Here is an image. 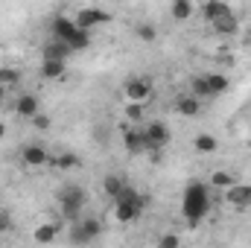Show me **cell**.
I'll return each mask as SVG.
<instances>
[{
	"instance_id": "obj_1",
	"label": "cell",
	"mask_w": 251,
	"mask_h": 248,
	"mask_svg": "<svg viewBox=\"0 0 251 248\" xmlns=\"http://www.w3.org/2000/svg\"><path fill=\"white\" fill-rule=\"evenodd\" d=\"M210 210V196H207V184L201 181H190L187 190H184V201H181V213L190 225L201 222Z\"/></svg>"
},
{
	"instance_id": "obj_2",
	"label": "cell",
	"mask_w": 251,
	"mask_h": 248,
	"mask_svg": "<svg viewBox=\"0 0 251 248\" xmlns=\"http://www.w3.org/2000/svg\"><path fill=\"white\" fill-rule=\"evenodd\" d=\"M114 201H117V204H114V219H117V222H134V219L140 216V210H143V196L128 184H126V190L114 198Z\"/></svg>"
},
{
	"instance_id": "obj_3",
	"label": "cell",
	"mask_w": 251,
	"mask_h": 248,
	"mask_svg": "<svg viewBox=\"0 0 251 248\" xmlns=\"http://www.w3.org/2000/svg\"><path fill=\"white\" fill-rule=\"evenodd\" d=\"M59 201H62V213L70 219V222H79V210L85 207V201H88V196H85V190L76 184H67L59 193Z\"/></svg>"
},
{
	"instance_id": "obj_4",
	"label": "cell",
	"mask_w": 251,
	"mask_h": 248,
	"mask_svg": "<svg viewBox=\"0 0 251 248\" xmlns=\"http://www.w3.org/2000/svg\"><path fill=\"white\" fill-rule=\"evenodd\" d=\"M102 234V225L100 219H79L70 225V243L73 246H88L91 240H97Z\"/></svg>"
},
{
	"instance_id": "obj_5",
	"label": "cell",
	"mask_w": 251,
	"mask_h": 248,
	"mask_svg": "<svg viewBox=\"0 0 251 248\" xmlns=\"http://www.w3.org/2000/svg\"><path fill=\"white\" fill-rule=\"evenodd\" d=\"M123 94L131 105H143L146 99H152V82L149 79H128L123 85Z\"/></svg>"
},
{
	"instance_id": "obj_6",
	"label": "cell",
	"mask_w": 251,
	"mask_h": 248,
	"mask_svg": "<svg viewBox=\"0 0 251 248\" xmlns=\"http://www.w3.org/2000/svg\"><path fill=\"white\" fill-rule=\"evenodd\" d=\"M111 21V12H105V9H79L76 12V18H73V24L79 26V29H91V26H97V24H108Z\"/></svg>"
},
{
	"instance_id": "obj_7",
	"label": "cell",
	"mask_w": 251,
	"mask_h": 248,
	"mask_svg": "<svg viewBox=\"0 0 251 248\" xmlns=\"http://www.w3.org/2000/svg\"><path fill=\"white\" fill-rule=\"evenodd\" d=\"M143 143H146V149H164L170 143V128L164 123H149L143 131Z\"/></svg>"
},
{
	"instance_id": "obj_8",
	"label": "cell",
	"mask_w": 251,
	"mask_h": 248,
	"mask_svg": "<svg viewBox=\"0 0 251 248\" xmlns=\"http://www.w3.org/2000/svg\"><path fill=\"white\" fill-rule=\"evenodd\" d=\"M76 32H79V26L73 24V18H56V21H53V35H56V41L70 44Z\"/></svg>"
},
{
	"instance_id": "obj_9",
	"label": "cell",
	"mask_w": 251,
	"mask_h": 248,
	"mask_svg": "<svg viewBox=\"0 0 251 248\" xmlns=\"http://www.w3.org/2000/svg\"><path fill=\"white\" fill-rule=\"evenodd\" d=\"M15 114L32 120V117L38 114V97H35V94H21L18 102H15Z\"/></svg>"
},
{
	"instance_id": "obj_10",
	"label": "cell",
	"mask_w": 251,
	"mask_h": 248,
	"mask_svg": "<svg viewBox=\"0 0 251 248\" xmlns=\"http://www.w3.org/2000/svg\"><path fill=\"white\" fill-rule=\"evenodd\" d=\"M228 201H231L237 210L251 207V184H234L228 190Z\"/></svg>"
},
{
	"instance_id": "obj_11",
	"label": "cell",
	"mask_w": 251,
	"mask_h": 248,
	"mask_svg": "<svg viewBox=\"0 0 251 248\" xmlns=\"http://www.w3.org/2000/svg\"><path fill=\"white\" fill-rule=\"evenodd\" d=\"M70 53H73V50H70L64 41H50V44L44 47V62H67Z\"/></svg>"
},
{
	"instance_id": "obj_12",
	"label": "cell",
	"mask_w": 251,
	"mask_h": 248,
	"mask_svg": "<svg viewBox=\"0 0 251 248\" xmlns=\"http://www.w3.org/2000/svg\"><path fill=\"white\" fill-rule=\"evenodd\" d=\"M176 111H178L181 117H196V114L201 111V102H199L193 94H184V97L176 99Z\"/></svg>"
},
{
	"instance_id": "obj_13",
	"label": "cell",
	"mask_w": 251,
	"mask_h": 248,
	"mask_svg": "<svg viewBox=\"0 0 251 248\" xmlns=\"http://www.w3.org/2000/svg\"><path fill=\"white\" fill-rule=\"evenodd\" d=\"M56 234H59V228H56L53 222H44V225H38V228L32 231V240H35L38 246H50V243H56Z\"/></svg>"
},
{
	"instance_id": "obj_14",
	"label": "cell",
	"mask_w": 251,
	"mask_h": 248,
	"mask_svg": "<svg viewBox=\"0 0 251 248\" xmlns=\"http://www.w3.org/2000/svg\"><path fill=\"white\" fill-rule=\"evenodd\" d=\"M47 161H50V158H47V152H44L41 146H32V143H29V146L24 149V164H26V167H44Z\"/></svg>"
},
{
	"instance_id": "obj_15",
	"label": "cell",
	"mask_w": 251,
	"mask_h": 248,
	"mask_svg": "<svg viewBox=\"0 0 251 248\" xmlns=\"http://www.w3.org/2000/svg\"><path fill=\"white\" fill-rule=\"evenodd\" d=\"M201 12H204V18L213 24V21H219V18H228V15H231V6H228V3H204Z\"/></svg>"
},
{
	"instance_id": "obj_16",
	"label": "cell",
	"mask_w": 251,
	"mask_h": 248,
	"mask_svg": "<svg viewBox=\"0 0 251 248\" xmlns=\"http://www.w3.org/2000/svg\"><path fill=\"white\" fill-rule=\"evenodd\" d=\"M204 79H207V88H210V94H213V97L225 94V91H228V85H231V82H228V76H222V73H210V76H204Z\"/></svg>"
},
{
	"instance_id": "obj_17",
	"label": "cell",
	"mask_w": 251,
	"mask_h": 248,
	"mask_svg": "<svg viewBox=\"0 0 251 248\" xmlns=\"http://www.w3.org/2000/svg\"><path fill=\"white\" fill-rule=\"evenodd\" d=\"M193 143H196V149H199V152H204V155H210V152H216V149H219V140H216L213 134H207V131H204V134H196V140H193Z\"/></svg>"
},
{
	"instance_id": "obj_18",
	"label": "cell",
	"mask_w": 251,
	"mask_h": 248,
	"mask_svg": "<svg viewBox=\"0 0 251 248\" xmlns=\"http://www.w3.org/2000/svg\"><path fill=\"white\" fill-rule=\"evenodd\" d=\"M102 190H105L111 198H117V196L126 190V181L120 178V175H105V178H102Z\"/></svg>"
},
{
	"instance_id": "obj_19",
	"label": "cell",
	"mask_w": 251,
	"mask_h": 248,
	"mask_svg": "<svg viewBox=\"0 0 251 248\" xmlns=\"http://www.w3.org/2000/svg\"><path fill=\"white\" fill-rule=\"evenodd\" d=\"M126 140V149L128 152H140V149H146V143H143V131H134V128H128L123 134Z\"/></svg>"
},
{
	"instance_id": "obj_20",
	"label": "cell",
	"mask_w": 251,
	"mask_h": 248,
	"mask_svg": "<svg viewBox=\"0 0 251 248\" xmlns=\"http://www.w3.org/2000/svg\"><path fill=\"white\" fill-rule=\"evenodd\" d=\"M50 164H53L56 170H76V167H79V155H73V152H64V155H56Z\"/></svg>"
},
{
	"instance_id": "obj_21",
	"label": "cell",
	"mask_w": 251,
	"mask_h": 248,
	"mask_svg": "<svg viewBox=\"0 0 251 248\" xmlns=\"http://www.w3.org/2000/svg\"><path fill=\"white\" fill-rule=\"evenodd\" d=\"M170 15H173L176 21H187L190 15H193V3H187V0H176L173 9H170Z\"/></svg>"
},
{
	"instance_id": "obj_22",
	"label": "cell",
	"mask_w": 251,
	"mask_h": 248,
	"mask_svg": "<svg viewBox=\"0 0 251 248\" xmlns=\"http://www.w3.org/2000/svg\"><path fill=\"white\" fill-rule=\"evenodd\" d=\"M213 29L222 32V35H234V32H237V18H234V15L219 18V21H213Z\"/></svg>"
},
{
	"instance_id": "obj_23",
	"label": "cell",
	"mask_w": 251,
	"mask_h": 248,
	"mask_svg": "<svg viewBox=\"0 0 251 248\" xmlns=\"http://www.w3.org/2000/svg\"><path fill=\"white\" fill-rule=\"evenodd\" d=\"M193 97H196V99H210V97H213L204 76H193Z\"/></svg>"
},
{
	"instance_id": "obj_24",
	"label": "cell",
	"mask_w": 251,
	"mask_h": 248,
	"mask_svg": "<svg viewBox=\"0 0 251 248\" xmlns=\"http://www.w3.org/2000/svg\"><path fill=\"white\" fill-rule=\"evenodd\" d=\"M64 73V62H44L41 64V76L44 79H59Z\"/></svg>"
},
{
	"instance_id": "obj_25",
	"label": "cell",
	"mask_w": 251,
	"mask_h": 248,
	"mask_svg": "<svg viewBox=\"0 0 251 248\" xmlns=\"http://www.w3.org/2000/svg\"><path fill=\"white\" fill-rule=\"evenodd\" d=\"M210 184H213V187H228V190H231L237 181H234V175H231V173H225V170H216V173L210 175Z\"/></svg>"
},
{
	"instance_id": "obj_26",
	"label": "cell",
	"mask_w": 251,
	"mask_h": 248,
	"mask_svg": "<svg viewBox=\"0 0 251 248\" xmlns=\"http://www.w3.org/2000/svg\"><path fill=\"white\" fill-rule=\"evenodd\" d=\"M18 79H21V73L15 67H0V85L12 88V85H18Z\"/></svg>"
},
{
	"instance_id": "obj_27",
	"label": "cell",
	"mask_w": 251,
	"mask_h": 248,
	"mask_svg": "<svg viewBox=\"0 0 251 248\" xmlns=\"http://www.w3.org/2000/svg\"><path fill=\"white\" fill-rule=\"evenodd\" d=\"M155 26H149V24H137V38H143V41H155Z\"/></svg>"
},
{
	"instance_id": "obj_28",
	"label": "cell",
	"mask_w": 251,
	"mask_h": 248,
	"mask_svg": "<svg viewBox=\"0 0 251 248\" xmlns=\"http://www.w3.org/2000/svg\"><path fill=\"white\" fill-rule=\"evenodd\" d=\"M178 246H181L178 234H164V237H161V243H158V248H178Z\"/></svg>"
},
{
	"instance_id": "obj_29",
	"label": "cell",
	"mask_w": 251,
	"mask_h": 248,
	"mask_svg": "<svg viewBox=\"0 0 251 248\" xmlns=\"http://www.w3.org/2000/svg\"><path fill=\"white\" fill-rule=\"evenodd\" d=\"M126 117H128V120H143V105H131V102H128Z\"/></svg>"
},
{
	"instance_id": "obj_30",
	"label": "cell",
	"mask_w": 251,
	"mask_h": 248,
	"mask_svg": "<svg viewBox=\"0 0 251 248\" xmlns=\"http://www.w3.org/2000/svg\"><path fill=\"white\" fill-rule=\"evenodd\" d=\"M32 125H35V128H41V131H44V128H50V120H47V117H44V114H35V117H32Z\"/></svg>"
},
{
	"instance_id": "obj_31",
	"label": "cell",
	"mask_w": 251,
	"mask_h": 248,
	"mask_svg": "<svg viewBox=\"0 0 251 248\" xmlns=\"http://www.w3.org/2000/svg\"><path fill=\"white\" fill-rule=\"evenodd\" d=\"M6 94H9V88H6V85H0V99H3Z\"/></svg>"
},
{
	"instance_id": "obj_32",
	"label": "cell",
	"mask_w": 251,
	"mask_h": 248,
	"mask_svg": "<svg viewBox=\"0 0 251 248\" xmlns=\"http://www.w3.org/2000/svg\"><path fill=\"white\" fill-rule=\"evenodd\" d=\"M3 134H6V125L0 123V140H3Z\"/></svg>"
}]
</instances>
